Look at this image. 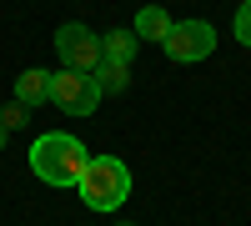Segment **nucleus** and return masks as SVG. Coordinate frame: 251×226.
Instances as JSON below:
<instances>
[{"label": "nucleus", "mask_w": 251, "mask_h": 226, "mask_svg": "<svg viewBox=\"0 0 251 226\" xmlns=\"http://www.w3.org/2000/svg\"><path fill=\"white\" fill-rule=\"evenodd\" d=\"M55 55L66 71H96L100 66V35L86 30L80 20H71V25L55 30Z\"/></svg>", "instance_id": "39448f33"}, {"label": "nucleus", "mask_w": 251, "mask_h": 226, "mask_svg": "<svg viewBox=\"0 0 251 226\" xmlns=\"http://www.w3.org/2000/svg\"><path fill=\"white\" fill-rule=\"evenodd\" d=\"M126 71H131V66H111V60H100V66L91 71V75H96V86H100V96H116V91H126V80H131Z\"/></svg>", "instance_id": "1a4fd4ad"}, {"label": "nucleus", "mask_w": 251, "mask_h": 226, "mask_svg": "<svg viewBox=\"0 0 251 226\" xmlns=\"http://www.w3.org/2000/svg\"><path fill=\"white\" fill-rule=\"evenodd\" d=\"M5 141H10V131H5V126H0V151H5Z\"/></svg>", "instance_id": "f8f14e48"}, {"label": "nucleus", "mask_w": 251, "mask_h": 226, "mask_svg": "<svg viewBox=\"0 0 251 226\" xmlns=\"http://www.w3.org/2000/svg\"><path fill=\"white\" fill-rule=\"evenodd\" d=\"M0 126H5V131L25 126V106H20V100H15V106H5V111H0Z\"/></svg>", "instance_id": "9b49d317"}, {"label": "nucleus", "mask_w": 251, "mask_h": 226, "mask_svg": "<svg viewBox=\"0 0 251 226\" xmlns=\"http://www.w3.org/2000/svg\"><path fill=\"white\" fill-rule=\"evenodd\" d=\"M15 100H20V106H40V100H50V71H20L15 75Z\"/></svg>", "instance_id": "0eeeda50"}, {"label": "nucleus", "mask_w": 251, "mask_h": 226, "mask_svg": "<svg viewBox=\"0 0 251 226\" xmlns=\"http://www.w3.org/2000/svg\"><path fill=\"white\" fill-rule=\"evenodd\" d=\"M166 55L181 60V66H191V60H206L216 50V30L206 25V20H171V30H166Z\"/></svg>", "instance_id": "20e7f679"}, {"label": "nucleus", "mask_w": 251, "mask_h": 226, "mask_svg": "<svg viewBox=\"0 0 251 226\" xmlns=\"http://www.w3.org/2000/svg\"><path fill=\"white\" fill-rule=\"evenodd\" d=\"M136 40H156V46H161V40H166V30H171V15H166L161 5H141V15H136Z\"/></svg>", "instance_id": "6e6552de"}, {"label": "nucleus", "mask_w": 251, "mask_h": 226, "mask_svg": "<svg viewBox=\"0 0 251 226\" xmlns=\"http://www.w3.org/2000/svg\"><path fill=\"white\" fill-rule=\"evenodd\" d=\"M136 50H141L136 30H111V35H100V60H111V66H131Z\"/></svg>", "instance_id": "423d86ee"}, {"label": "nucleus", "mask_w": 251, "mask_h": 226, "mask_svg": "<svg viewBox=\"0 0 251 226\" xmlns=\"http://www.w3.org/2000/svg\"><path fill=\"white\" fill-rule=\"evenodd\" d=\"M236 40L251 46V0H241V10H236Z\"/></svg>", "instance_id": "9d476101"}, {"label": "nucleus", "mask_w": 251, "mask_h": 226, "mask_svg": "<svg viewBox=\"0 0 251 226\" xmlns=\"http://www.w3.org/2000/svg\"><path fill=\"white\" fill-rule=\"evenodd\" d=\"M121 226H136V221H121Z\"/></svg>", "instance_id": "ddd939ff"}, {"label": "nucleus", "mask_w": 251, "mask_h": 226, "mask_svg": "<svg viewBox=\"0 0 251 226\" xmlns=\"http://www.w3.org/2000/svg\"><path fill=\"white\" fill-rule=\"evenodd\" d=\"M86 161H91V151L80 146L71 131H46V136H35V146H30V171L46 181V186H60V191L80 186Z\"/></svg>", "instance_id": "f257e3e1"}, {"label": "nucleus", "mask_w": 251, "mask_h": 226, "mask_svg": "<svg viewBox=\"0 0 251 226\" xmlns=\"http://www.w3.org/2000/svg\"><path fill=\"white\" fill-rule=\"evenodd\" d=\"M75 191H80V201H86L91 211H121V201L131 196V171H126L116 156H91Z\"/></svg>", "instance_id": "f03ea898"}, {"label": "nucleus", "mask_w": 251, "mask_h": 226, "mask_svg": "<svg viewBox=\"0 0 251 226\" xmlns=\"http://www.w3.org/2000/svg\"><path fill=\"white\" fill-rule=\"evenodd\" d=\"M50 100H55L66 116H91V111L100 106V86H96L91 71H66V66H60V71L50 75Z\"/></svg>", "instance_id": "7ed1b4c3"}]
</instances>
